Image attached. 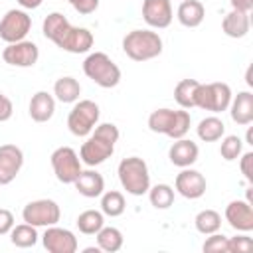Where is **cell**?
<instances>
[{"label":"cell","instance_id":"obj_37","mask_svg":"<svg viewBox=\"0 0 253 253\" xmlns=\"http://www.w3.org/2000/svg\"><path fill=\"white\" fill-rule=\"evenodd\" d=\"M241 174L245 176V180L249 184H253V152H241V162H239Z\"/></svg>","mask_w":253,"mask_h":253},{"label":"cell","instance_id":"obj_17","mask_svg":"<svg viewBox=\"0 0 253 253\" xmlns=\"http://www.w3.org/2000/svg\"><path fill=\"white\" fill-rule=\"evenodd\" d=\"M142 18L150 28H168L174 18L170 0H142Z\"/></svg>","mask_w":253,"mask_h":253},{"label":"cell","instance_id":"obj_2","mask_svg":"<svg viewBox=\"0 0 253 253\" xmlns=\"http://www.w3.org/2000/svg\"><path fill=\"white\" fill-rule=\"evenodd\" d=\"M119 140V128L113 123H101L97 125L89 138L81 144L79 158L87 166H99L115 152V142Z\"/></svg>","mask_w":253,"mask_h":253},{"label":"cell","instance_id":"obj_11","mask_svg":"<svg viewBox=\"0 0 253 253\" xmlns=\"http://www.w3.org/2000/svg\"><path fill=\"white\" fill-rule=\"evenodd\" d=\"M32 30V18L24 10H8L0 20V40L6 43L26 40L28 32Z\"/></svg>","mask_w":253,"mask_h":253},{"label":"cell","instance_id":"obj_41","mask_svg":"<svg viewBox=\"0 0 253 253\" xmlns=\"http://www.w3.org/2000/svg\"><path fill=\"white\" fill-rule=\"evenodd\" d=\"M42 2H43V0H18V4H20L22 8H26V10H36V8L42 6Z\"/></svg>","mask_w":253,"mask_h":253},{"label":"cell","instance_id":"obj_38","mask_svg":"<svg viewBox=\"0 0 253 253\" xmlns=\"http://www.w3.org/2000/svg\"><path fill=\"white\" fill-rule=\"evenodd\" d=\"M14 227V213L6 208H0V235L10 233Z\"/></svg>","mask_w":253,"mask_h":253},{"label":"cell","instance_id":"obj_40","mask_svg":"<svg viewBox=\"0 0 253 253\" xmlns=\"http://www.w3.org/2000/svg\"><path fill=\"white\" fill-rule=\"evenodd\" d=\"M233 10H241V12H251L253 10V0H229Z\"/></svg>","mask_w":253,"mask_h":253},{"label":"cell","instance_id":"obj_1","mask_svg":"<svg viewBox=\"0 0 253 253\" xmlns=\"http://www.w3.org/2000/svg\"><path fill=\"white\" fill-rule=\"evenodd\" d=\"M42 32L47 40H51L59 49L69 53H87L93 47V34L87 28L71 26L69 20L61 12H51L45 16Z\"/></svg>","mask_w":253,"mask_h":253},{"label":"cell","instance_id":"obj_32","mask_svg":"<svg viewBox=\"0 0 253 253\" xmlns=\"http://www.w3.org/2000/svg\"><path fill=\"white\" fill-rule=\"evenodd\" d=\"M194 225H196V229H198L200 233H204V235L215 233V231H219V227H221V215H219L215 210H202V211L196 215Z\"/></svg>","mask_w":253,"mask_h":253},{"label":"cell","instance_id":"obj_42","mask_svg":"<svg viewBox=\"0 0 253 253\" xmlns=\"http://www.w3.org/2000/svg\"><path fill=\"white\" fill-rule=\"evenodd\" d=\"M99 251H101L99 245H97V247H85V249H83V253H99Z\"/></svg>","mask_w":253,"mask_h":253},{"label":"cell","instance_id":"obj_7","mask_svg":"<svg viewBox=\"0 0 253 253\" xmlns=\"http://www.w3.org/2000/svg\"><path fill=\"white\" fill-rule=\"evenodd\" d=\"M231 103V87L227 83L215 81V83H198L196 95H194V105L204 111L211 113H223L229 109Z\"/></svg>","mask_w":253,"mask_h":253},{"label":"cell","instance_id":"obj_19","mask_svg":"<svg viewBox=\"0 0 253 253\" xmlns=\"http://www.w3.org/2000/svg\"><path fill=\"white\" fill-rule=\"evenodd\" d=\"M229 113L233 123L245 126L253 123V93L251 91H239L235 97H231Z\"/></svg>","mask_w":253,"mask_h":253},{"label":"cell","instance_id":"obj_25","mask_svg":"<svg viewBox=\"0 0 253 253\" xmlns=\"http://www.w3.org/2000/svg\"><path fill=\"white\" fill-rule=\"evenodd\" d=\"M53 95L61 103H75L81 95V85L75 77H59L53 85Z\"/></svg>","mask_w":253,"mask_h":253},{"label":"cell","instance_id":"obj_28","mask_svg":"<svg viewBox=\"0 0 253 253\" xmlns=\"http://www.w3.org/2000/svg\"><path fill=\"white\" fill-rule=\"evenodd\" d=\"M38 229L30 223H20V225H14L12 231H10V241L12 245L16 247H22V249H28V247H34L38 243Z\"/></svg>","mask_w":253,"mask_h":253},{"label":"cell","instance_id":"obj_33","mask_svg":"<svg viewBox=\"0 0 253 253\" xmlns=\"http://www.w3.org/2000/svg\"><path fill=\"white\" fill-rule=\"evenodd\" d=\"M241 150H243V140L237 136V134H229L221 140V146H219V154L223 160L231 162L235 158L241 156Z\"/></svg>","mask_w":253,"mask_h":253},{"label":"cell","instance_id":"obj_43","mask_svg":"<svg viewBox=\"0 0 253 253\" xmlns=\"http://www.w3.org/2000/svg\"><path fill=\"white\" fill-rule=\"evenodd\" d=\"M245 138H247V144H253V130H251V128L247 130V136H245Z\"/></svg>","mask_w":253,"mask_h":253},{"label":"cell","instance_id":"obj_39","mask_svg":"<svg viewBox=\"0 0 253 253\" xmlns=\"http://www.w3.org/2000/svg\"><path fill=\"white\" fill-rule=\"evenodd\" d=\"M12 113H14L12 101H10L6 95L0 93V123H6V121L12 117Z\"/></svg>","mask_w":253,"mask_h":253},{"label":"cell","instance_id":"obj_26","mask_svg":"<svg viewBox=\"0 0 253 253\" xmlns=\"http://www.w3.org/2000/svg\"><path fill=\"white\" fill-rule=\"evenodd\" d=\"M95 235H97V245H99V249H101V251H107V253L119 251V249L123 247V241H125L121 229L111 227V225H109V227L103 225Z\"/></svg>","mask_w":253,"mask_h":253},{"label":"cell","instance_id":"obj_22","mask_svg":"<svg viewBox=\"0 0 253 253\" xmlns=\"http://www.w3.org/2000/svg\"><path fill=\"white\" fill-rule=\"evenodd\" d=\"M55 113V99L47 91H38L30 99V117L36 123H47Z\"/></svg>","mask_w":253,"mask_h":253},{"label":"cell","instance_id":"obj_29","mask_svg":"<svg viewBox=\"0 0 253 253\" xmlns=\"http://www.w3.org/2000/svg\"><path fill=\"white\" fill-rule=\"evenodd\" d=\"M126 204H125V196L117 190H109L101 194V211L109 217H119L125 211Z\"/></svg>","mask_w":253,"mask_h":253},{"label":"cell","instance_id":"obj_20","mask_svg":"<svg viewBox=\"0 0 253 253\" xmlns=\"http://www.w3.org/2000/svg\"><path fill=\"white\" fill-rule=\"evenodd\" d=\"M249 28H251V22H249V12H241V10H233L227 12L221 20V30L227 38H245L249 34Z\"/></svg>","mask_w":253,"mask_h":253},{"label":"cell","instance_id":"obj_30","mask_svg":"<svg viewBox=\"0 0 253 253\" xmlns=\"http://www.w3.org/2000/svg\"><path fill=\"white\" fill-rule=\"evenodd\" d=\"M198 79H182L176 87H174V99L182 109H194V95H196V87H198Z\"/></svg>","mask_w":253,"mask_h":253},{"label":"cell","instance_id":"obj_21","mask_svg":"<svg viewBox=\"0 0 253 253\" xmlns=\"http://www.w3.org/2000/svg\"><path fill=\"white\" fill-rule=\"evenodd\" d=\"M73 186L85 198H99L105 190V180L97 170H81Z\"/></svg>","mask_w":253,"mask_h":253},{"label":"cell","instance_id":"obj_3","mask_svg":"<svg viewBox=\"0 0 253 253\" xmlns=\"http://www.w3.org/2000/svg\"><path fill=\"white\" fill-rule=\"evenodd\" d=\"M123 51L132 61H148L162 53V38L152 30H132L123 38Z\"/></svg>","mask_w":253,"mask_h":253},{"label":"cell","instance_id":"obj_5","mask_svg":"<svg viewBox=\"0 0 253 253\" xmlns=\"http://www.w3.org/2000/svg\"><path fill=\"white\" fill-rule=\"evenodd\" d=\"M119 174V182L121 186L126 190V194L130 196H142L148 192L150 188V174H148V166L142 158L138 156H128L123 158L119 162L117 168Z\"/></svg>","mask_w":253,"mask_h":253},{"label":"cell","instance_id":"obj_44","mask_svg":"<svg viewBox=\"0 0 253 253\" xmlns=\"http://www.w3.org/2000/svg\"><path fill=\"white\" fill-rule=\"evenodd\" d=\"M247 85H249V87H253V79H251V67L247 69Z\"/></svg>","mask_w":253,"mask_h":253},{"label":"cell","instance_id":"obj_8","mask_svg":"<svg viewBox=\"0 0 253 253\" xmlns=\"http://www.w3.org/2000/svg\"><path fill=\"white\" fill-rule=\"evenodd\" d=\"M99 105L91 99H83V101H75L73 109L67 115V128L71 134L75 136H89L91 130L97 126L99 123Z\"/></svg>","mask_w":253,"mask_h":253},{"label":"cell","instance_id":"obj_12","mask_svg":"<svg viewBox=\"0 0 253 253\" xmlns=\"http://www.w3.org/2000/svg\"><path fill=\"white\" fill-rule=\"evenodd\" d=\"M38 57H40L38 45L28 40L8 43L2 51V59L14 67H32V65H36Z\"/></svg>","mask_w":253,"mask_h":253},{"label":"cell","instance_id":"obj_31","mask_svg":"<svg viewBox=\"0 0 253 253\" xmlns=\"http://www.w3.org/2000/svg\"><path fill=\"white\" fill-rule=\"evenodd\" d=\"M148 200L156 210H168L174 204V188L168 184H156L148 188Z\"/></svg>","mask_w":253,"mask_h":253},{"label":"cell","instance_id":"obj_16","mask_svg":"<svg viewBox=\"0 0 253 253\" xmlns=\"http://www.w3.org/2000/svg\"><path fill=\"white\" fill-rule=\"evenodd\" d=\"M225 219L235 231L249 233L253 231V208L247 200H233L225 208Z\"/></svg>","mask_w":253,"mask_h":253},{"label":"cell","instance_id":"obj_4","mask_svg":"<svg viewBox=\"0 0 253 253\" xmlns=\"http://www.w3.org/2000/svg\"><path fill=\"white\" fill-rule=\"evenodd\" d=\"M190 113L186 109L172 111V109H156L148 117V128L158 134H166L170 138H182L190 130Z\"/></svg>","mask_w":253,"mask_h":253},{"label":"cell","instance_id":"obj_6","mask_svg":"<svg viewBox=\"0 0 253 253\" xmlns=\"http://www.w3.org/2000/svg\"><path fill=\"white\" fill-rule=\"evenodd\" d=\"M83 73L93 83H97L103 89L117 87L119 81H121V69H119V65L107 53H103V51H95V53H89L85 57V61H83Z\"/></svg>","mask_w":253,"mask_h":253},{"label":"cell","instance_id":"obj_23","mask_svg":"<svg viewBox=\"0 0 253 253\" xmlns=\"http://www.w3.org/2000/svg\"><path fill=\"white\" fill-rule=\"evenodd\" d=\"M176 14L178 22L184 28H198L206 18V8L200 0H182Z\"/></svg>","mask_w":253,"mask_h":253},{"label":"cell","instance_id":"obj_13","mask_svg":"<svg viewBox=\"0 0 253 253\" xmlns=\"http://www.w3.org/2000/svg\"><path fill=\"white\" fill-rule=\"evenodd\" d=\"M174 188L180 196L188 198V200H198L206 194V188H208V182L204 178L202 172L194 170V168H182V172L176 176V182H174Z\"/></svg>","mask_w":253,"mask_h":253},{"label":"cell","instance_id":"obj_15","mask_svg":"<svg viewBox=\"0 0 253 253\" xmlns=\"http://www.w3.org/2000/svg\"><path fill=\"white\" fill-rule=\"evenodd\" d=\"M24 166V152L16 144L0 146V186L10 184Z\"/></svg>","mask_w":253,"mask_h":253},{"label":"cell","instance_id":"obj_35","mask_svg":"<svg viewBox=\"0 0 253 253\" xmlns=\"http://www.w3.org/2000/svg\"><path fill=\"white\" fill-rule=\"evenodd\" d=\"M227 243H229V251L233 253H245V251H251L253 249V241L247 233L241 231V235H235V237H227Z\"/></svg>","mask_w":253,"mask_h":253},{"label":"cell","instance_id":"obj_34","mask_svg":"<svg viewBox=\"0 0 253 253\" xmlns=\"http://www.w3.org/2000/svg\"><path fill=\"white\" fill-rule=\"evenodd\" d=\"M202 249L206 253H227L229 251V243H227V237L223 233H210V237L204 241Z\"/></svg>","mask_w":253,"mask_h":253},{"label":"cell","instance_id":"obj_24","mask_svg":"<svg viewBox=\"0 0 253 253\" xmlns=\"http://www.w3.org/2000/svg\"><path fill=\"white\" fill-rule=\"evenodd\" d=\"M196 132H198V138L200 140H204V142H215V140H219L223 136L225 125H223V121L219 117L211 115V117H206V119H202L198 123Z\"/></svg>","mask_w":253,"mask_h":253},{"label":"cell","instance_id":"obj_10","mask_svg":"<svg viewBox=\"0 0 253 253\" xmlns=\"http://www.w3.org/2000/svg\"><path fill=\"white\" fill-rule=\"evenodd\" d=\"M51 168L61 184H73L81 172V158L71 146H59L51 152Z\"/></svg>","mask_w":253,"mask_h":253},{"label":"cell","instance_id":"obj_9","mask_svg":"<svg viewBox=\"0 0 253 253\" xmlns=\"http://www.w3.org/2000/svg\"><path fill=\"white\" fill-rule=\"evenodd\" d=\"M22 217L26 223H30L34 227H49L59 221L61 210H59L57 202L43 198V200H34L30 204H26L22 210Z\"/></svg>","mask_w":253,"mask_h":253},{"label":"cell","instance_id":"obj_27","mask_svg":"<svg viewBox=\"0 0 253 253\" xmlns=\"http://www.w3.org/2000/svg\"><path fill=\"white\" fill-rule=\"evenodd\" d=\"M77 227L85 235H95L103 225H105V213L99 210H85L77 217Z\"/></svg>","mask_w":253,"mask_h":253},{"label":"cell","instance_id":"obj_18","mask_svg":"<svg viewBox=\"0 0 253 253\" xmlns=\"http://www.w3.org/2000/svg\"><path fill=\"white\" fill-rule=\"evenodd\" d=\"M198 154H200V148L194 140H188V138H176L168 150V158L174 166L178 168H188L192 166L196 160H198Z\"/></svg>","mask_w":253,"mask_h":253},{"label":"cell","instance_id":"obj_14","mask_svg":"<svg viewBox=\"0 0 253 253\" xmlns=\"http://www.w3.org/2000/svg\"><path fill=\"white\" fill-rule=\"evenodd\" d=\"M42 243L49 253H75L77 251V237L73 231L49 225L45 227V233L42 235Z\"/></svg>","mask_w":253,"mask_h":253},{"label":"cell","instance_id":"obj_36","mask_svg":"<svg viewBox=\"0 0 253 253\" xmlns=\"http://www.w3.org/2000/svg\"><path fill=\"white\" fill-rule=\"evenodd\" d=\"M67 2L75 8V12H79V14H83V16L93 14V12L99 8V0H67Z\"/></svg>","mask_w":253,"mask_h":253}]
</instances>
